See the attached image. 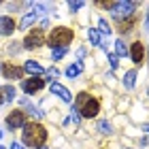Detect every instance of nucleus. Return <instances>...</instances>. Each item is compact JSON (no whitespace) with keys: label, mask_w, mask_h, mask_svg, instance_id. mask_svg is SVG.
<instances>
[{"label":"nucleus","mask_w":149,"mask_h":149,"mask_svg":"<svg viewBox=\"0 0 149 149\" xmlns=\"http://www.w3.org/2000/svg\"><path fill=\"white\" fill-rule=\"evenodd\" d=\"M40 149H47V147H40Z\"/></svg>","instance_id":"c9c22d12"},{"label":"nucleus","mask_w":149,"mask_h":149,"mask_svg":"<svg viewBox=\"0 0 149 149\" xmlns=\"http://www.w3.org/2000/svg\"><path fill=\"white\" fill-rule=\"evenodd\" d=\"M49 90H51V94L60 96V98L64 100V102H72V96H70V92L66 90L64 85H60V83H51V85H49Z\"/></svg>","instance_id":"9d476101"},{"label":"nucleus","mask_w":149,"mask_h":149,"mask_svg":"<svg viewBox=\"0 0 149 149\" xmlns=\"http://www.w3.org/2000/svg\"><path fill=\"white\" fill-rule=\"evenodd\" d=\"M143 128H145V132H147V134H149V124H145V126H143Z\"/></svg>","instance_id":"473e14b6"},{"label":"nucleus","mask_w":149,"mask_h":149,"mask_svg":"<svg viewBox=\"0 0 149 149\" xmlns=\"http://www.w3.org/2000/svg\"><path fill=\"white\" fill-rule=\"evenodd\" d=\"M96 128H98V130L100 132H102V134H113V128H111V124H109V121H98V124H96Z\"/></svg>","instance_id":"6ab92c4d"},{"label":"nucleus","mask_w":149,"mask_h":149,"mask_svg":"<svg viewBox=\"0 0 149 149\" xmlns=\"http://www.w3.org/2000/svg\"><path fill=\"white\" fill-rule=\"evenodd\" d=\"M22 68H24V70H28L30 74H36V77L45 72V68H43V66H40L38 62H34V60H28V62H26V64L22 66Z\"/></svg>","instance_id":"4468645a"},{"label":"nucleus","mask_w":149,"mask_h":149,"mask_svg":"<svg viewBox=\"0 0 149 149\" xmlns=\"http://www.w3.org/2000/svg\"><path fill=\"white\" fill-rule=\"evenodd\" d=\"M0 72H2V64H0Z\"/></svg>","instance_id":"72a5a7b5"},{"label":"nucleus","mask_w":149,"mask_h":149,"mask_svg":"<svg viewBox=\"0 0 149 149\" xmlns=\"http://www.w3.org/2000/svg\"><path fill=\"white\" fill-rule=\"evenodd\" d=\"M145 26H147V30H149V11H147V19H145Z\"/></svg>","instance_id":"2f4dec72"},{"label":"nucleus","mask_w":149,"mask_h":149,"mask_svg":"<svg viewBox=\"0 0 149 149\" xmlns=\"http://www.w3.org/2000/svg\"><path fill=\"white\" fill-rule=\"evenodd\" d=\"M22 139H24V143L28 145V147H36V149H40V147L45 145V141H47V130H45L40 124L32 121V124H26V126H24Z\"/></svg>","instance_id":"f257e3e1"},{"label":"nucleus","mask_w":149,"mask_h":149,"mask_svg":"<svg viewBox=\"0 0 149 149\" xmlns=\"http://www.w3.org/2000/svg\"><path fill=\"white\" fill-rule=\"evenodd\" d=\"M19 102H22V104L26 107V111H28V113L32 115V117H36V119H40V117H43V113H40V111H36L34 107H30V104H28V98H22Z\"/></svg>","instance_id":"2eb2a0df"},{"label":"nucleus","mask_w":149,"mask_h":149,"mask_svg":"<svg viewBox=\"0 0 149 149\" xmlns=\"http://www.w3.org/2000/svg\"><path fill=\"white\" fill-rule=\"evenodd\" d=\"M81 70H83V64H81V62H79V64H70L68 68H66V77L72 79V77H77Z\"/></svg>","instance_id":"dca6fc26"},{"label":"nucleus","mask_w":149,"mask_h":149,"mask_svg":"<svg viewBox=\"0 0 149 149\" xmlns=\"http://www.w3.org/2000/svg\"><path fill=\"white\" fill-rule=\"evenodd\" d=\"M70 115H72V119L79 124V119H81V117H79V111H77V109H72V111H70Z\"/></svg>","instance_id":"c85d7f7f"},{"label":"nucleus","mask_w":149,"mask_h":149,"mask_svg":"<svg viewBox=\"0 0 149 149\" xmlns=\"http://www.w3.org/2000/svg\"><path fill=\"white\" fill-rule=\"evenodd\" d=\"M45 43V32L40 30V28H34V30H30L28 32V36H26L24 40V45L28 47V49H38L40 45Z\"/></svg>","instance_id":"39448f33"},{"label":"nucleus","mask_w":149,"mask_h":149,"mask_svg":"<svg viewBox=\"0 0 149 149\" xmlns=\"http://www.w3.org/2000/svg\"><path fill=\"white\" fill-rule=\"evenodd\" d=\"M64 56H66V47H58V49L51 51V58H53V60H62Z\"/></svg>","instance_id":"4be33fe9"},{"label":"nucleus","mask_w":149,"mask_h":149,"mask_svg":"<svg viewBox=\"0 0 149 149\" xmlns=\"http://www.w3.org/2000/svg\"><path fill=\"white\" fill-rule=\"evenodd\" d=\"M83 56H85V51H83V49H81V47H79V51H77V58L81 60V58H83Z\"/></svg>","instance_id":"7c9ffc66"},{"label":"nucleus","mask_w":149,"mask_h":149,"mask_svg":"<svg viewBox=\"0 0 149 149\" xmlns=\"http://www.w3.org/2000/svg\"><path fill=\"white\" fill-rule=\"evenodd\" d=\"M15 98V87L13 85H2L0 87V107H2L6 100H13Z\"/></svg>","instance_id":"ddd939ff"},{"label":"nucleus","mask_w":149,"mask_h":149,"mask_svg":"<svg viewBox=\"0 0 149 149\" xmlns=\"http://www.w3.org/2000/svg\"><path fill=\"white\" fill-rule=\"evenodd\" d=\"M143 53H145L143 43H134V45L130 47V56H132V60H134V64H141V62H143Z\"/></svg>","instance_id":"f8f14e48"},{"label":"nucleus","mask_w":149,"mask_h":149,"mask_svg":"<svg viewBox=\"0 0 149 149\" xmlns=\"http://www.w3.org/2000/svg\"><path fill=\"white\" fill-rule=\"evenodd\" d=\"M115 56H128V49H126V45H124V40H115Z\"/></svg>","instance_id":"a211bd4d"},{"label":"nucleus","mask_w":149,"mask_h":149,"mask_svg":"<svg viewBox=\"0 0 149 149\" xmlns=\"http://www.w3.org/2000/svg\"><path fill=\"white\" fill-rule=\"evenodd\" d=\"M17 51H19V45H17V43H13V45L9 47V53H17Z\"/></svg>","instance_id":"cd10ccee"},{"label":"nucleus","mask_w":149,"mask_h":149,"mask_svg":"<svg viewBox=\"0 0 149 149\" xmlns=\"http://www.w3.org/2000/svg\"><path fill=\"white\" fill-rule=\"evenodd\" d=\"M43 11H45V4H32V11H30V13H26V15L22 17V22H19V28L26 30L28 26H32V24L36 22V17H38Z\"/></svg>","instance_id":"0eeeda50"},{"label":"nucleus","mask_w":149,"mask_h":149,"mask_svg":"<svg viewBox=\"0 0 149 149\" xmlns=\"http://www.w3.org/2000/svg\"><path fill=\"white\" fill-rule=\"evenodd\" d=\"M132 24H134V17H128V19H121V22H119V30H121V32H126L128 28H132Z\"/></svg>","instance_id":"412c9836"},{"label":"nucleus","mask_w":149,"mask_h":149,"mask_svg":"<svg viewBox=\"0 0 149 149\" xmlns=\"http://www.w3.org/2000/svg\"><path fill=\"white\" fill-rule=\"evenodd\" d=\"M134 81H136V70L126 72V77H124V85L128 87V90H132V87H134Z\"/></svg>","instance_id":"f3484780"},{"label":"nucleus","mask_w":149,"mask_h":149,"mask_svg":"<svg viewBox=\"0 0 149 149\" xmlns=\"http://www.w3.org/2000/svg\"><path fill=\"white\" fill-rule=\"evenodd\" d=\"M147 51H149V49H147Z\"/></svg>","instance_id":"4c0bfd02"},{"label":"nucleus","mask_w":149,"mask_h":149,"mask_svg":"<svg viewBox=\"0 0 149 149\" xmlns=\"http://www.w3.org/2000/svg\"><path fill=\"white\" fill-rule=\"evenodd\" d=\"M13 30H15V22H13L11 17L2 15V17H0V36H6V34H11Z\"/></svg>","instance_id":"9b49d317"},{"label":"nucleus","mask_w":149,"mask_h":149,"mask_svg":"<svg viewBox=\"0 0 149 149\" xmlns=\"http://www.w3.org/2000/svg\"><path fill=\"white\" fill-rule=\"evenodd\" d=\"M6 126L11 128V130H17V128H24L26 126V113L22 109H15L6 115Z\"/></svg>","instance_id":"423d86ee"},{"label":"nucleus","mask_w":149,"mask_h":149,"mask_svg":"<svg viewBox=\"0 0 149 149\" xmlns=\"http://www.w3.org/2000/svg\"><path fill=\"white\" fill-rule=\"evenodd\" d=\"M98 28H100V34H104V36L111 34V28H109V24H107L104 19H100V22H98Z\"/></svg>","instance_id":"5701e85b"},{"label":"nucleus","mask_w":149,"mask_h":149,"mask_svg":"<svg viewBox=\"0 0 149 149\" xmlns=\"http://www.w3.org/2000/svg\"><path fill=\"white\" fill-rule=\"evenodd\" d=\"M2 74L6 79H22L24 68L22 66H13V64H2Z\"/></svg>","instance_id":"1a4fd4ad"},{"label":"nucleus","mask_w":149,"mask_h":149,"mask_svg":"<svg viewBox=\"0 0 149 149\" xmlns=\"http://www.w3.org/2000/svg\"><path fill=\"white\" fill-rule=\"evenodd\" d=\"M11 149H26L22 143H11Z\"/></svg>","instance_id":"c756f323"},{"label":"nucleus","mask_w":149,"mask_h":149,"mask_svg":"<svg viewBox=\"0 0 149 149\" xmlns=\"http://www.w3.org/2000/svg\"><path fill=\"white\" fill-rule=\"evenodd\" d=\"M45 74H47V79H56L58 74H60V70H58V68H49V70H47Z\"/></svg>","instance_id":"b1692460"},{"label":"nucleus","mask_w":149,"mask_h":149,"mask_svg":"<svg viewBox=\"0 0 149 149\" xmlns=\"http://www.w3.org/2000/svg\"><path fill=\"white\" fill-rule=\"evenodd\" d=\"M77 111L83 117H96L98 111H100V102L96 98H92L87 92H81L77 96Z\"/></svg>","instance_id":"f03ea898"},{"label":"nucleus","mask_w":149,"mask_h":149,"mask_svg":"<svg viewBox=\"0 0 149 149\" xmlns=\"http://www.w3.org/2000/svg\"><path fill=\"white\" fill-rule=\"evenodd\" d=\"M70 40H72V32H70V28H53L51 34H49V38H47V43H49L53 49H58V47L70 45Z\"/></svg>","instance_id":"7ed1b4c3"},{"label":"nucleus","mask_w":149,"mask_h":149,"mask_svg":"<svg viewBox=\"0 0 149 149\" xmlns=\"http://www.w3.org/2000/svg\"><path fill=\"white\" fill-rule=\"evenodd\" d=\"M68 9L74 13V11H79V9H83V2H70L68 4Z\"/></svg>","instance_id":"393cba45"},{"label":"nucleus","mask_w":149,"mask_h":149,"mask_svg":"<svg viewBox=\"0 0 149 149\" xmlns=\"http://www.w3.org/2000/svg\"><path fill=\"white\" fill-rule=\"evenodd\" d=\"M0 149H4V147H0Z\"/></svg>","instance_id":"e433bc0d"},{"label":"nucleus","mask_w":149,"mask_h":149,"mask_svg":"<svg viewBox=\"0 0 149 149\" xmlns=\"http://www.w3.org/2000/svg\"><path fill=\"white\" fill-rule=\"evenodd\" d=\"M90 40H92L94 45H102V38H100V32H98L96 28H92V30H90Z\"/></svg>","instance_id":"aec40b11"},{"label":"nucleus","mask_w":149,"mask_h":149,"mask_svg":"<svg viewBox=\"0 0 149 149\" xmlns=\"http://www.w3.org/2000/svg\"><path fill=\"white\" fill-rule=\"evenodd\" d=\"M98 6H100V9H111V11H113L115 2H98Z\"/></svg>","instance_id":"bb28decb"},{"label":"nucleus","mask_w":149,"mask_h":149,"mask_svg":"<svg viewBox=\"0 0 149 149\" xmlns=\"http://www.w3.org/2000/svg\"><path fill=\"white\" fill-rule=\"evenodd\" d=\"M109 62H111L113 68H117V56H115V53H109Z\"/></svg>","instance_id":"a878e982"},{"label":"nucleus","mask_w":149,"mask_h":149,"mask_svg":"<svg viewBox=\"0 0 149 149\" xmlns=\"http://www.w3.org/2000/svg\"><path fill=\"white\" fill-rule=\"evenodd\" d=\"M43 87H45V81L38 79V77L28 79V81H24V83H22V90H24L26 94H36V92L43 90Z\"/></svg>","instance_id":"6e6552de"},{"label":"nucleus","mask_w":149,"mask_h":149,"mask_svg":"<svg viewBox=\"0 0 149 149\" xmlns=\"http://www.w3.org/2000/svg\"><path fill=\"white\" fill-rule=\"evenodd\" d=\"M0 139H2V130H0Z\"/></svg>","instance_id":"f704fd0d"},{"label":"nucleus","mask_w":149,"mask_h":149,"mask_svg":"<svg viewBox=\"0 0 149 149\" xmlns=\"http://www.w3.org/2000/svg\"><path fill=\"white\" fill-rule=\"evenodd\" d=\"M134 9H136V4H134V2H115V6H113V17L117 19V22L128 19V17H132Z\"/></svg>","instance_id":"20e7f679"}]
</instances>
